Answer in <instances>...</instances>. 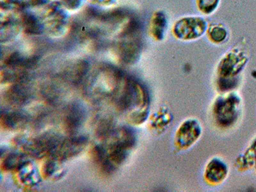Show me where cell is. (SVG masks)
Returning a JSON list of instances; mask_svg holds the SVG:
<instances>
[{
	"label": "cell",
	"mask_w": 256,
	"mask_h": 192,
	"mask_svg": "<svg viewBox=\"0 0 256 192\" xmlns=\"http://www.w3.org/2000/svg\"><path fill=\"white\" fill-rule=\"evenodd\" d=\"M207 20L198 16H186L174 24L172 33L178 40L191 41L202 38L208 29Z\"/></svg>",
	"instance_id": "cell-2"
},
{
	"label": "cell",
	"mask_w": 256,
	"mask_h": 192,
	"mask_svg": "<svg viewBox=\"0 0 256 192\" xmlns=\"http://www.w3.org/2000/svg\"><path fill=\"white\" fill-rule=\"evenodd\" d=\"M54 169H56V166L54 162H49L46 164L44 169V175L46 176H50L54 172Z\"/></svg>",
	"instance_id": "cell-21"
},
{
	"label": "cell",
	"mask_w": 256,
	"mask_h": 192,
	"mask_svg": "<svg viewBox=\"0 0 256 192\" xmlns=\"http://www.w3.org/2000/svg\"><path fill=\"white\" fill-rule=\"evenodd\" d=\"M28 118L26 114L20 112H11L2 115V122L4 126L10 129H18L28 122Z\"/></svg>",
	"instance_id": "cell-13"
},
{
	"label": "cell",
	"mask_w": 256,
	"mask_h": 192,
	"mask_svg": "<svg viewBox=\"0 0 256 192\" xmlns=\"http://www.w3.org/2000/svg\"><path fill=\"white\" fill-rule=\"evenodd\" d=\"M248 61V54L244 50L234 48L221 59L217 68L219 78H236Z\"/></svg>",
	"instance_id": "cell-4"
},
{
	"label": "cell",
	"mask_w": 256,
	"mask_h": 192,
	"mask_svg": "<svg viewBox=\"0 0 256 192\" xmlns=\"http://www.w3.org/2000/svg\"><path fill=\"white\" fill-rule=\"evenodd\" d=\"M168 28V19L163 10H157L154 13L150 20V33L157 41L164 40Z\"/></svg>",
	"instance_id": "cell-9"
},
{
	"label": "cell",
	"mask_w": 256,
	"mask_h": 192,
	"mask_svg": "<svg viewBox=\"0 0 256 192\" xmlns=\"http://www.w3.org/2000/svg\"><path fill=\"white\" fill-rule=\"evenodd\" d=\"M220 3V0H196L198 10L204 15H210L216 12Z\"/></svg>",
	"instance_id": "cell-17"
},
{
	"label": "cell",
	"mask_w": 256,
	"mask_h": 192,
	"mask_svg": "<svg viewBox=\"0 0 256 192\" xmlns=\"http://www.w3.org/2000/svg\"><path fill=\"white\" fill-rule=\"evenodd\" d=\"M44 6V12L40 17L44 32L54 36L62 35L67 29L68 20L64 8L57 2Z\"/></svg>",
	"instance_id": "cell-3"
},
{
	"label": "cell",
	"mask_w": 256,
	"mask_h": 192,
	"mask_svg": "<svg viewBox=\"0 0 256 192\" xmlns=\"http://www.w3.org/2000/svg\"><path fill=\"white\" fill-rule=\"evenodd\" d=\"M235 164L241 171L248 170L252 168L256 169V139L246 152L238 158Z\"/></svg>",
	"instance_id": "cell-12"
},
{
	"label": "cell",
	"mask_w": 256,
	"mask_h": 192,
	"mask_svg": "<svg viewBox=\"0 0 256 192\" xmlns=\"http://www.w3.org/2000/svg\"><path fill=\"white\" fill-rule=\"evenodd\" d=\"M241 99L236 93H228L218 97L214 105V118L222 127L234 124L239 115Z\"/></svg>",
	"instance_id": "cell-1"
},
{
	"label": "cell",
	"mask_w": 256,
	"mask_h": 192,
	"mask_svg": "<svg viewBox=\"0 0 256 192\" xmlns=\"http://www.w3.org/2000/svg\"><path fill=\"white\" fill-rule=\"evenodd\" d=\"M59 2L62 8L70 11L78 10L82 4V0H60Z\"/></svg>",
	"instance_id": "cell-18"
},
{
	"label": "cell",
	"mask_w": 256,
	"mask_h": 192,
	"mask_svg": "<svg viewBox=\"0 0 256 192\" xmlns=\"http://www.w3.org/2000/svg\"><path fill=\"white\" fill-rule=\"evenodd\" d=\"M208 38L214 44H221L227 40L228 32L227 28L222 24H214L208 27Z\"/></svg>",
	"instance_id": "cell-14"
},
{
	"label": "cell",
	"mask_w": 256,
	"mask_h": 192,
	"mask_svg": "<svg viewBox=\"0 0 256 192\" xmlns=\"http://www.w3.org/2000/svg\"><path fill=\"white\" fill-rule=\"evenodd\" d=\"M152 124L156 130L164 129L170 124L172 120L171 114L166 109H160L159 111L154 114L152 118Z\"/></svg>",
	"instance_id": "cell-15"
},
{
	"label": "cell",
	"mask_w": 256,
	"mask_h": 192,
	"mask_svg": "<svg viewBox=\"0 0 256 192\" xmlns=\"http://www.w3.org/2000/svg\"><path fill=\"white\" fill-rule=\"evenodd\" d=\"M22 11L1 10V40L2 42L11 40L17 36L22 28Z\"/></svg>",
	"instance_id": "cell-6"
},
{
	"label": "cell",
	"mask_w": 256,
	"mask_h": 192,
	"mask_svg": "<svg viewBox=\"0 0 256 192\" xmlns=\"http://www.w3.org/2000/svg\"><path fill=\"white\" fill-rule=\"evenodd\" d=\"M89 4L99 6H114L116 0H86Z\"/></svg>",
	"instance_id": "cell-20"
},
{
	"label": "cell",
	"mask_w": 256,
	"mask_h": 192,
	"mask_svg": "<svg viewBox=\"0 0 256 192\" xmlns=\"http://www.w3.org/2000/svg\"><path fill=\"white\" fill-rule=\"evenodd\" d=\"M22 29L30 35L38 36L44 32V26L40 17L33 14L24 12L22 14Z\"/></svg>",
	"instance_id": "cell-11"
},
{
	"label": "cell",
	"mask_w": 256,
	"mask_h": 192,
	"mask_svg": "<svg viewBox=\"0 0 256 192\" xmlns=\"http://www.w3.org/2000/svg\"><path fill=\"white\" fill-rule=\"evenodd\" d=\"M83 107L78 104H72L68 106L65 116V124L70 132L78 129L84 122V114Z\"/></svg>",
	"instance_id": "cell-10"
},
{
	"label": "cell",
	"mask_w": 256,
	"mask_h": 192,
	"mask_svg": "<svg viewBox=\"0 0 256 192\" xmlns=\"http://www.w3.org/2000/svg\"><path fill=\"white\" fill-rule=\"evenodd\" d=\"M202 134L200 122L195 118H189L180 124L176 131L175 147L179 150H186L194 146Z\"/></svg>",
	"instance_id": "cell-5"
},
{
	"label": "cell",
	"mask_w": 256,
	"mask_h": 192,
	"mask_svg": "<svg viewBox=\"0 0 256 192\" xmlns=\"http://www.w3.org/2000/svg\"><path fill=\"white\" fill-rule=\"evenodd\" d=\"M228 174L227 164L221 159L214 158L206 166L204 179L210 184L218 185L226 180Z\"/></svg>",
	"instance_id": "cell-8"
},
{
	"label": "cell",
	"mask_w": 256,
	"mask_h": 192,
	"mask_svg": "<svg viewBox=\"0 0 256 192\" xmlns=\"http://www.w3.org/2000/svg\"><path fill=\"white\" fill-rule=\"evenodd\" d=\"M86 137L78 136L61 139L56 148L52 152V156L57 160H64L70 158L81 152L88 143Z\"/></svg>",
	"instance_id": "cell-7"
},
{
	"label": "cell",
	"mask_w": 256,
	"mask_h": 192,
	"mask_svg": "<svg viewBox=\"0 0 256 192\" xmlns=\"http://www.w3.org/2000/svg\"><path fill=\"white\" fill-rule=\"evenodd\" d=\"M26 164L22 155L12 153L8 155L4 162V168L6 170H15L16 168H20Z\"/></svg>",
	"instance_id": "cell-16"
},
{
	"label": "cell",
	"mask_w": 256,
	"mask_h": 192,
	"mask_svg": "<svg viewBox=\"0 0 256 192\" xmlns=\"http://www.w3.org/2000/svg\"><path fill=\"white\" fill-rule=\"evenodd\" d=\"M27 6H42L45 4L56 3L60 0H24Z\"/></svg>",
	"instance_id": "cell-19"
}]
</instances>
